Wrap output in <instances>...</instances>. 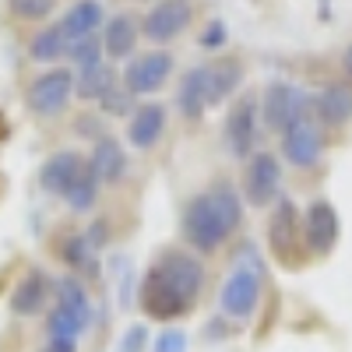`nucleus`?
Here are the masks:
<instances>
[{"label": "nucleus", "mask_w": 352, "mask_h": 352, "mask_svg": "<svg viewBox=\"0 0 352 352\" xmlns=\"http://www.w3.org/2000/svg\"><path fill=\"white\" fill-rule=\"evenodd\" d=\"M64 261L71 264V268H88L92 264V247H88L85 236H71L64 243Z\"/></svg>", "instance_id": "31"}, {"label": "nucleus", "mask_w": 352, "mask_h": 352, "mask_svg": "<svg viewBox=\"0 0 352 352\" xmlns=\"http://www.w3.org/2000/svg\"><path fill=\"white\" fill-rule=\"evenodd\" d=\"M176 106L187 120H201V113L208 109V64L190 67L180 78V88H176Z\"/></svg>", "instance_id": "19"}, {"label": "nucleus", "mask_w": 352, "mask_h": 352, "mask_svg": "<svg viewBox=\"0 0 352 352\" xmlns=\"http://www.w3.org/2000/svg\"><path fill=\"white\" fill-rule=\"evenodd\" d=\"M226 39H229V32H226V25L222 21H208V28L201 32V50H219V46H226Z\"/></svg>", "instance_id": "33"}, {"label": "nucleus", "mask_w": 352, "mask_h": 352, "mask_svg": "<svg viewBox=\"0 0 352 352\" xmlns=\"http://www.w3.org/2000/svg\"><path fill=\"white\" fill-rule=\"evenodd\" d=\"M138 36H141V25L134 14H113L102 25V53L109 60H127L138 46Z\"/></svg>", "instance_id": "17"}, {"label": "nucleus", "mask_w": 352, "mask_h": 352, "mask_svg": "<svg viewBox=\"0 0 352 352\" xmlns=\"http://www.w3.org/2000/svg\"><path fill=\"white\" fill-rule=\"evenodd\" d=\"M67 50H71V43L64 36L60 21L50 25V28H39L32 36V43H28V56H32L36 64H56L60 56H67Z\"/></svg>", "instance_id": "24"}, {"label": "nucleus", "mask_w": 352, "mask_h": 352, "mask_svg": "<svg viewBox=\"0 0 352 352\" xmlns=\"http://www.w3.org/2000/svg\"><path fill=\"white\" fill-rule=\"evenodd\" d=\"M96 197H99V180H96V173H92V169H85V173L78 176V184L67 190L64 201H67V208H71V212L85 215V212H92Z\"/></svg>", "instance_id": "27"}, {"label": "nucleus", "mask_w": 352, "mask_h": 352, "mask_svg": "<svg viewBox=\"0 0 352 352\" xmlns=\"http://www.w3.org/2000/svg\"><path fill=\"white\" fill-rule=\"evenodd\" d=\"M46 331H50V342H71L78 345V335L85 331V324L64 307H53L50 310V320H46Z\"/></svg>", "instance_id": "26"}, {"label": "nucleus", "mask_w": 352, "mask_h": 352, "mask_svg": "<svg viewBox=\"0 0 352 352\" xmlns=\"http://www.w3.org/2000/svg\"><path fill=\"white\" fill-rule=\"evenodd\" d=\"M144 338H148V335H144V328L138 324V328H131L127 331V338H124V352H141L144 349Z\"/></svg>", "instance_id": "34"}, {"label": "nucleus", "mask_w": 352, "mask_h": 352, "mask_svg": "<svg viewBox=\"0 0 352 352\" xmlns=\"http://www.w3.org/2000/svg\"><path fill=\"white\" fill-rule=\"evenodd\" d=\"M56 307L71 310L81 324L88 328V320H92V300H88V292L78 278H60L56 282Z\"/></svg>", "instance_id": "25"}, {"label": "nucleus", "mask_w": 352, "mask_h": 352, "mask_svg": "<svg viewBox=\"0 0 352 352\" xmlns=\"http://www.w3.org/2000/svg\"><path fill=\"white\" fill-rule=\"evenodd\" d=\"M257 116H261V99L254 92H243L226 113V148L236 159H250L254 155V141H257Z\"/></svg>", "instance_id": "7"}, {"label": "nucleus", "mask_w": 352, "mask_h": 352, "mask_svg": "<svg viewBox=\"0 0 352 352\" xmlns=\"http://www.w3.org/2000/svg\"><path fill=\"white\" fill-rule=\"evenodd\" d=\"M261 116L272 131L285 134L289 127H296L300 120L314 116V96L300 85H289V81H272L268 88L261 92Z\"/></svg>", "instance_id": "3"}, {"label": "nucleus", "mask_w": 352, "mask_h": 352, "mask_svg": "<svg viewBox=\"0 0 352 352\" xmlns=\"http://www.w3.org/2000/svg\"><path fill=\"white\" fill-rule=\"evenodd\" d=\"M338 236H342L338 208L328 197H314L307 204V212H303V243H307V250L317 254V257H328L338 247Z\"/></svg>", "instance_id": "8"}, {"label": "nucleus", "mask_w": 352, "mask_h": 352, "mask_svg": "<svg viewBox=\"0 0 352 352\" xmlns=\"http://www.w3.org/2000/svg\"><path fill=\"white\" fill-rule=\"evenodd\" d=\"M106 25V11L99 0H78V4L67 8V14L60 18V28H64V36L67 43H81V39H92L99 36V28Z\"/></svg>", "instance_id": "16"}, {"label": "nucleus", "mask_w": 352, "mask_h": 352, "mask_svg": "<svg viewBox=\"0 0 352 352\" xmlns=\"http://www.w3.org/2000/svg\"><path fill=\"white\" fill-rule=\"evenodd\" d=\"M342 67H345V74L352 78V43L345 46V53H342Z\"/></svg>", "instance_id": "37"}, {"label": "nucleus", "mask_w": 352, "mask_h": 352, "mask_svg": "<svg viewBox=\"0 0 352 352\" xmlns=\"http://www.w3.org/2000/svg\"><path fill=\"white\" fill-rule=\"evenodd\" d=\"M314 120L320 127H345V124H352V85L328 81L320 92H314Z\"/></svg>", "instance_id": "14"}, {"label": "nucleus", "mask_w": 352, "mask_h": 352, "mask_svg": "<svg viewBox=\"0 0 352 352\" xmlns=\"http://www.w3.org/2000/svg\"><path fill=\"white\" fill-rule=\"evenodd\" d=\"M74 96V71L71 67H50L43 71L25 92V102L36 116H56Z\"/></svg>", "instance_id": "5"}, {"label": "nucleus", "mask_w": 352, "mask_h": 352, "mask_svg": "<svg viewBox=\"0 0 352 352\" xmlns=\"http://www.w3.org/2000/svg\"><path fill=\"white\" fill-rule=\"evenodd\" d=\"M194 21V4L190 0H159V4L144 14L141 36L152 43H173L180 39Z\"/></svg>", "instance_id": "10"}, {"label": "nucleus", "mask_w": 352, "mask_h": 352, "mask_svg": "<svg viewBox=\"0 0 352 352\" xmlns=\"http://www.w3.org/2000/svg\"><path fill=\"white\" fill-rule=\"evenodd\" d=\"M162 131H166V106L144 102V106L134 109L131 124H127V141L134 144L138 152H148L152 144L162 138Z\"/></svg>", "instance_id": "18"}, {"label": "nucleus", "mask_w": 352, "mask_h": 352, "mask_svg": "<svg viewBox=\"0 0 352 352\" xmlns=\"http://www.w3.org/2000/svg\"><path fill=\"white\" fill-rule=\"evenodd\" d=\"M88 169L96 173V180L99 184H120L124 180V173H127V152H124V144L102 134L96 138V148L92 155H88Z\"/></svg>", "instance_id": "15"}, {"label": "nucleus", "mask_w": 352, "mask_h": 352, "mask_svg": "<svg viewBox=\"0 0 352 352\" xmlns=\"http://www.w3.org/2000/svg\"><path fill=\"white\" fill-rule=\"evenodd\" d=\"M85 240H88V247H92V250H96V247H102V243L109 240V229H106V222H102V219H99V222H92V232H88Z\"/></svg>", "instance_id": "35"}, {"label": "nucleus", "mask_w": 352, "mask_h": 352, "mask_svg": "<svg viewBox=\"0 0 352 352\" xmlns=\"http://www.w3.org/2000/svg\"><path fill=\"white\" fill-rule=\"evenodd\" d=\"M204 194L212 197V204H215V212H219L226 232L232 236V232L240 229V219H243V197H240V190L232 187L226 176H219V180L212 184V190H204Z\"/></svg>", "instance_id": "22"}, {"label": "nucleus", "mask_w": 352, "mask_h": 352, "mask_svg": "<svg viewBox=\"0 0 352 352\" xmlns=\"http://www.w3.org/2000/svg\"><path fill=\"white\" fill-rule=\"evenodd\" d=\"M78 345H71V342H50V349L46 352H74Z\"/></svg>", "instance_id": "36"}, {"label": "nucleus", "mask_w": 352, "mask_h": 352, "mask_svg": "<svg viewBox=\"0 0 352 352\" xmlns=\"http://www.w3.org/2000/svg\"><path fill=\"white\" fill-rule=\"evenodd\" d=\"M268 240H272V254L296 268V254L303 250V215L296 212V204L289 197H278L275 201V212H272V222H268Z\"/></svg>", "instance_id": "6"}, {"label": "nucleus", "mask_w": 352, "mask_h": 352, "mask_svg": "<svg viewBox=\"0 0 352 352\" xmlns=\"http://www.w3.org/2000/svg\"><path fill=\"white\" fill-rule=\"evenodd\" d=\"M67 56L74 60V67H78V71L96 67V64H102V39H99V36L81 39V43H74V46L67 50Z\"/></svg>", "instance_id": "29"}, {"label": "nucleus", "mask_w": 352, "mask_h": 352, "mask_svg": "<svg viewBox=\"0 0 352 352\" xmlns=\"http://www.w3.org/2000/svg\"><path fill=\"white\" fill-rule=\"evenodd\" d=\"M173 67H176V60H173V53H166V50L141 53L124 67V88L131 96H152L169 81Z\"/></svg>", "instance_id": "11"}, {"label": "nucleus", "mask_w": 352, "mask_h": 352, "mask_svg": "<svg viewBox=\"0 0 352 352\" xmlns=\"http://www.w3.org/2000/svg\"><path fill=\"white\" fill-rule=\"evenodd\" d=\"M116 88V71H113V64H96V67H85V71H78V78H74V92H78V99H85V102H102L109 92Z\"/></svg>", "instance_id": "23"}, {"label": "nucleus", "mask_w": 352, "mask_h": 352, "mask_svg": "<svg viewBox=\"0 0 352 352\" xmlns=\"http://www.w3.org/2000/svg\"><path fill=\"white\" fill-rule=\"evenodd\" d=\"M204 289V264L184 250H162L141 282V310L152 320L184 317Z\"/></svg>", "instance_id": "1"}, {"label": "nucleus", "mask_w": 352, "mask_h": 352, "mask_svg": "<svg viewBox=\"0 0 352 352\" xmlns=\"http://www.w3.org/2000/svg\"><path fill=\"white\" fill-rule=\"evenodd\" d=\"M152 352H187V335L180 328H169L155 338V349Z\"/></svg>", "instance_id": "32"}, {"label": "nucleus", "mask_w": 352, "mask_h": 352, "mask_svg": "<svg viewBox=\"0 0 352 352\" xmlns=\"http://www.w3.org/2000/svg\"><path fill=\"white\" fill-rule=\"evenodd\" d=\"M56 8V0H8V11L21 21H46Z\"/></svg>", "instance_id": "28"}, {"label": "nucleus", "mask_w": 352, "mask_h": 352, "mask_svg": "<svg viewBox=\"0 0 352 352\" xmlns=\"http://www.w3.org/2000/svg\"><path fill=\"white\" fill-rule=\"evenodd\" d=\"M282 155L296 169H314L320 162V155H324V131H320L314 116H307V120H300L296 127H289L282 134Z\"/></svg>", "instance_id": "12"}, {"label": "nucleus", "mask_w": 352, "mask_h": 352, "mask_svg": "<svg viewBox=\"0 0 352 352\" xmlns=\"http://www.w3.org/2000/svg\"><path fill=\"white\" fill-rule=\"evenodd\" d=\"M134 109H138V106H134V96L127 92L124 85H116L113 92L102 99V113H109V116H124V113L134 116Z\"/></svg>", "instance_id": "30"}, {"label": "nucleus", "mask_w": 352, "mask_h": 352, "mask_svg": "<svg viewBox=\"0 0 352 352\" xmlns=\"http://www.w3.org/2000/svg\"><path fill=\"white\" fill-rule=\"evenodd\" d=\"M240 85H243V64L236 56H219L215 64H208V106L226 102Z\"/></svg>", "instance_id": "20"}, {"label": "nucleus", "mask_w": 352, "mask_h": 352, "mask_svg": "<svg viewBox=\"0 0 352 352\" xmlns=\"http://www.w3.org/2000/svg\"><path fill=\"white\" fill-rule=\"evenodd\" d=\"M180 232H184V240H187L194 250H201V254H215V250L226 243V236H229L208 194H197V197H190V204L184 208Z\"/></svg>", "instance_id": "4"}, {"label": "nucleus", "mask_w": 352, "mask_h": 352, "mask_svg": "<svg viewBox=\"0 0 352 352\" xmlns=\"http://www.w3.org/2000/svg\"><path fill=\"white\" fill-rule=\"evenodd\" d=\"M282 190V162L272 152H254L243 169V197L250 208H268Z\"/></svg>", "instance_id": "9"}, {"label": "nucleus", "mask_w": 352, "mask_h": 352, "mask_svg": "<svg viewBox=\"0 0 352 352\" xmlns=\"http://www.w3.org/2000/svg\"><path fill=\"white\" fill-rule=\"evenodd\" d=\"M46 292H50V278H46L39 268H32V272H28V275L14 285V292H11V310H14L18 317L39 314L43 303H46Z\"/></svg>", "instance_id": "21"}, {"label": "nucleus", "mask_w": 352, "mask_h": 352, "mask_svg": "<svg viewBox=\"0 0 352 352\" xmlns=\"http://www.w3.org/2000/svg\"><path fill=\"white\" fill-rule=\"evenodd\" d=\"M88 169V159L81 152H56L39 169V187L53 197H67V190L78 184V176Z\"/></svg>", "instance_id": "13"}, {"label": "nucleus", "mask_w": 352, "mask_h": 352, "mask_svg": "<svg viewBox=\"0 0 352 352\" xmlns=\"http://www.w3.org/2000/svg\"><path fill=\"white\" fill-rule=\"evenodd\" d=\"M261 289H264V264L257 261L254 247H243L236 257V268L229 272V278L222 282V292H219L222 314L232 320H247L261 303Z\"/></svg>", "instance_id": "2"}]
</instances>
